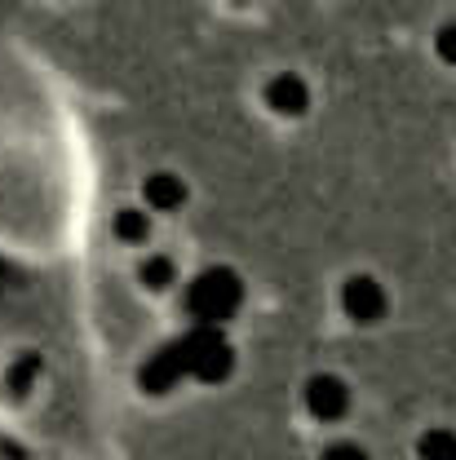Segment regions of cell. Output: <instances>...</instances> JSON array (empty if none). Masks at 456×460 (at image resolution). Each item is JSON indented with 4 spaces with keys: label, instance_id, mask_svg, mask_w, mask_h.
<instances>
[{
    "label": "cell",
    "instance_id": "cell-12",
    "mask_svg": "<svg viewBox=\"0 0 456 460\" xmlns=\"http://www.w3.org/2000/svg\"><path fill=\"white\" fill-rule=\"evenodd\" d=\"M434 49H439V58H443V62H452V66H456V22H443V27H439Z\"/></svg>",
    "mask_w": 456,
    "mask_h": 460
},
{
    "label": "cell",
    "instance_id": "cell-2",
    "mask_svg": "<svg viewBox=\"0 0 456 460\" xmlns=\"http://www.w3.org/2000/svg\"><path fill=\"white\" fill-rule=\"evenodd\" d=\"M182 349V367L195 372L200 381H227L235 367V349L222 337V328H191L186 337H177Z\"/></svg>",
    "mask_w": 456,
    "mask_h": 460
},
{
    "label": "cell",
    "instance_id": "cell-4",
    "mask_svg": "<svg viewBox=\"0 0 456 460\" xmlns=\"http://www.w3.org/2000/svg\"><path fill=\"white\" fill-rule=\"evenodd\" d=\"M306 407L315 420H342L345 407H350V385L337 372H319L306 381Z\"/></svg>",
    "mask_w": 456,
    "mask_h": 460
},
{
    "label": "cell",
    "instance_id": "cell-11",
    "mask_svg": "<svg viewBox=\"0 0 456 460\" xmlns=\"http://www.w3.org/2000/svg\"><path fill=\"white\" fill-rule=\"evenodd\" d=\"M319 460H372V456H368L359 443H345V438H342V443H328Z\"/></svg>",
    "mask_w": 456,
    "mask_h": 460
},
{
    "label": "cell",
    "instance_id": "cell-3",
    "mask_svg": "<svg viewBox=\"0 0 456 460\" xmlns=\"http://www.w3.org/2000/svg\"><path fill=\"white\" fill-rule=\"evenodd\" d=\"M342 310L354 323H377V319H386L390 296H386V288L377 284L372 275H354V279H345V288H342Z\"/></svg>",
    "mask_w": 456,
    "mask_h": 460
},
{
    "label": "cell",
    "instance_id": "cell-8",
    "mask_svg": "<svg viewBox=\"0 0 456 460\" xmlns=\"http://www.w3.org/2000/svg\"><path fill=\"white\" fill-rule=\"evenodd\" d=\"M416 456L421 460H456V434L452 429H425L416 438Z\"/></svg>",
    "mask_w": 456,
    "mask_h": 460
},
{
    "label": "cell",
    "instance_id": "cell-5",
    "mask_svg": "<svg viewBox=\"0 0 456 460\" xmlns=\"http://www.w3.org/2000/svg\"><path fill=\"white\" fill-rule=\"evenodd\" d=\"M182 376H186V367H182V349H177V341H169L165 349H156V358L142 367V390L165 394V390H173Z\"/></svg>",
    "mask_w": 456,
    "mask_h": 460
},
{
    "label": "cell",
    "instance_id": "cell-9",
    "mask_svg": "<svg viewBox=\"0 0 456 460\" xmlns=\"http://www.w3.org/2000/svg\"><path fill=\"white\" fill-rule=\"evenodd\" d=\"M115 230H120L124 243H142V239L151 234V217H147L142 208H124V213L115 217Z\"/></svg>",
    "mask_w": 456,
    "mask_h": 460
},
{
    "label": "cell",
    "instance_id": "cell-6",
    "mask_svg": "<svg viewBox=\"0 0 456 460\" xmlns=\"http://www.w3.org/2000/svg\"><path fill=\"white\" fill-rule=\"evenodd\" d=\"M266 102H271V111H280V115H301L310 107V89H306L301 75L284 71V75H275L266 84Z\"/></svg>",
    "mask_w": 456,
    "mask_h": 460
},
{
    "label": "cell",
    "instance_id": "cell-1",
    "mask_svg": "<svg viewBox=\"0 0 456 460\" xmlns=\"http://www.w3.org/2000/svg\"><path fill=\"white\" fill-rule=\"evenodd\" d=\"M239 301H244V279L230 266H209V270H200L191 279L182 305L195 319V328H222L230 314L239 310Z\"/></svg>",
    "mask_w": 456,
    "mask_h": 460
},
{
    "label": "cell",
    "instance_id": "cell-10",
    "mask_svg": "<svg viewBox=\"0 0 456 460\" xmlns=\"http://www.w3.org/2000/svg\"><path fill=\"white\" fill-rule=\"evenodd\" d=\"M138 275H142V284H147V288H169L177 270H173V261H169V257H147Z\"/></svg>",
    "mask_w": 456,
    "mask_h": 460
},
{
    "label": "cell",
    "instance_id": "cell-7",
    "mask_svg": "<svg viewBox=\"0 0 456 460\" xmlns=\"http://www.w3.org/2000/svg\"><path fill=\"white\" fill-rule=\"evenodd\" d=\"M142 195H147V204L151 208H182L186 204V181L177 177V172H156V177H147V186H142Z\"/></svg>",
    "mask_w": 456,
    "mask_h": 460
}]
</instances>
